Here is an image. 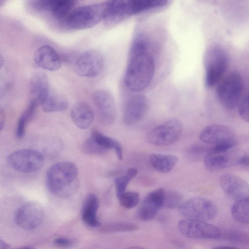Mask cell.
Listing matches in <instances>:
<instances>
[{"mask_svg": "<svg viewBox=\"0 0 249 249\" xmlns=\"http://www.w3.org/2000/svg\"><path fill=\"white\" fill-rule=\"evenodd\" d=\"M173 0H106L103 23L115 27L132 18H146L167 9Z\"/></svg>", "mask_w": 249, "mask_h": 249, "instance_id": "obj_1", "label": "cell"}, {"mask_svg": "<svg viewBox=\"0 0 249 249\" xmlns=\"http://www.w3.org/2000/svg\"><path fill=\"white\" fill-rule=\"evenodd\" d=\"M46 184L48 190L54 196L61 198L71 196L79 185L77 166L68 161L53 164L47 171Z\"/></svg>", "mask_w": 249, "mask_h": 249, "instance_id": "obj_2", "label": "cell"}, {"mask_svg": "<svg viewBox=\"0 0 249 249\" xmlns=\"http://www.w3.org/2000/svg\"><path fill=\"white\" fill-rule=\"evenodd\" d=\"M106 11L105 1L80 7L65 18L67 26L75 30L90 28L103 21Z\"/></svg>", "mask_w": 249, "mask_h": 249, "instance_id": "obj_3", "label": "cell"}, {"mask_svg": "<svg viewBox=\"0 0 249 249\" xmlns=\"http://www.w3.org/2000/svg\"><path fill=\"white\" fill-rule=\"evenodd\" d=\"M228 62L227 54L221 48L213 46L207 49L204 57L207 87H212L217 83L224 73Z\"/></svg>", "mask_w": 249, "mask_h": 249, "instance_id": "obj_4", "label": "cell"}, {"mask_svg": "<svg viewBox=\"0 0 249 249\" xmlns=\"http://www.w3.org/2000/svg\"><path fill=\"white\" fill-rule=\"evenodd\" d=\"M180 213L186 218L202 221L211 220L217 214L216 206L211 200L201 197L191 198L178 207Z\"/></svg>", "mask_w": 249, "mask_h": 249, "instance_id": "obj_5", "label": "cell"}, {"mask_svg": "<svg viewBox=\"0 0 249 249\" xmlns=\"http://www.w3.org/2000/svg\"><path fill=\"white\" fill-rule=\"evenodd\" d=\"M242 89L243 83L241 76L236 73H232L219 84L216 88V96L225 107L231 109L239 104Z\"/></svg>", "mask_w": 249, "mask_h": 249, "instance_id": "obj_6", "label": "cell"}, {"mask_svg": "<svg viewBox=\"0 0 249 249\" xmlns=\"http://www.w3.org/2000/svg\"><path fill=\"white\" fill-rule=\"evenodd\" d=\"M44 157L39 152L29 149L18 150L10 154L7 163L13 169L22 173H32L41 168Z\"/></svg>", "mask_w": 249, "mask_h": 249, "instance_id": "obj_7", "label": "cell"}, {"mask_svg": "<svg viewBox=\"0 0 249 249\" xmlns=\"http://www.w3.org/2000/svg\"><path fill=\"white\" fill-rule=\"evenodd\" d=\"M182 125L178 119L169 120L156 126L149 132L147 139L157 146H166L177 141L182 133Z\"/></svg>", "mask_w": 249, "mask_h": 249, "instance_id": "obj_8", "label": "cell"}, {"mask_svg": "<svg viewBox=\"0 0 249 249\" xmlns=\"http://www.w3.org/2000/svg\"><path fill=\"white\" fill-rule=\"evenodd\" d=\"M179 232L193 239H214L220 237L221 231L216 227L205 221L185 218L178 224Z\"/></svg>", "mask_w": 249, "mask_h": 249, "instance_id": "obj_9", "label": "cell"}, {"mask_svg": "<svg viewBox=\"0 0 249 249\" xmlns=\"http://www.w3.org/2000/svg\"><path fill=\"white\" fill-rule=\"evenodd\" d=\"M104 64L102 54L98 51L89 50L84 52L76 59L74 66L78 75L93 78L101 72Z\"/></svg>", "mask_w": 249, "mask_h": 249, "instance_id": "obj_10", "label": "cell"}, {"mask_svg": "<svg viewBox=\"0 0 249 249\" xmlns=\"http://www.w3.org/2000/svg\"><path fill=\"white\" fill-rule=\"evenodd\" d=\"M44 215V210L40 204L29 202L18 209L15 216V221L21 229H33L41 224Z\"/></svg>", "mask_w": 249, "mask_h": 249, "instance_id": "obj_11", "label": "cell"}, {"mask_svg": "<svg viewBox=\"0 0 249 249\" xmlns=\"http://www.w3.org/2000/svg\"><path fill=\"white\" fill-rule=\"evenodd\" d=\"M92 99L100 123L104 125L112 124L116 117L115 103L112 95L107 90L100 89L94 92Z\"/></svg>", "mask_w": 249, "mask_h": 249, "instance_id": "obj_12", "label": "cell"}, {"mask_svg": "<svg viewBox=\"0 0 249 249\" xmlns=\"http://www.w3.org/2000/svg\"><path fill=\"white\" fill-rule=\"evenodd\" d=\"M230 150L222 152L210 151L203 157L205 168L209 171H213L239 164L245 155L232 152Z\"/></svg>", "mask_w": 249, "mask_h": 249, "instance_id": "obj_13", "label": "cell"}, {"mask_svg": "<svg viewBox=\"0 0 249 249\" xmlns=\"http://www.w3.org/2000/svg\"><path fill=\"white\" fill-rule=\"evenodd\" d=\"M203 142L213 145L227 143H236L233 131L229 127L221 124H211L204 127L199 134Z\"/></svg>", "mask_w": 249, "mask_h": 249, "instance_id": "obj_14", "label": "cell"}, {"mask_svg": "<svg viewBox=\"0 0 249 249\" xmlns=\"http://www.w3.org/2000/svg\"><path fill=\"white\" fill-rule=\"evenodd\" d=\"M149 101L143 95H137L131 98L125 105L123 119L127 125L138 122L144 115L148 108Z\"/></svg>", "mask_w": 249, "mask_h": 249, "instance_id": "obj_15", "label": "cell"}, {"mask_svg": "<svg viewBox=\"0 0 249 249\" xmlns=\"http://www.w3.org/2000/svg\"><path fill=\"white\" fill-rule=\"evenodd\" d=\"M165 191L159 188L149 193L143 199L138 212L140 219L148 221L153 219L163 206Z\"/></svg>", "mask_w": 249, "mask_h": 249, "instance_id": "obj_16", "label": "cell"}, {"mask_svg": "<svg viewBox=\"0 0 249 249\" xmlns=\"http://www.w3.org/2000/svg\"><path fill=\"white\" fill-rule=\"evenodd\" d=\"M223 192L229 197L239 200L249 196V184L242 178L232 174H225L220 179Z\"/></svg>", "mask_w": 249, "mask_h": 249, "instance_id": "obj_17", "label": "cell"}, {"mask_svg": "<svg viewBox=\"0 0 249 249\" xmlns=\"http://www.w3.org/2000/svg\"><path fill=\"white\" fill-rule=\"evenodd\" d=\"M34 59L37 66L49 71H57L61 65V59L56 51L47 45L41 46L36 51Z\"/></svg>", "mask_w": 249, "mask_h": 249, "instance_id": "obj_18", "label": "cell"}, {"mask_svg": "<svg viewBox=\"0 0 249 249\" xmlns=\"http://www.w3.org/2000/svg\"><path fill=\"white\" fill-rule=\"evenodd\" d=\"M76 0H36V7L39 10L48 11L57 19H63L68 16Z\"/></svg>", "mask_w": 249, "mask_h": 249, "instance_id": "obj_19", "label": "cell"}, {"mask_svg": "<svg viewBox=\"0 0 249 249\" xmlns=\"http://www.w3.org/2000/svg\"><path fill=\"white\" fill-rule=\"evenodd\" d=\"M29 90L32 100L41 105L50 91L47 75L42 72L34 73L30 81Z\"/></svg>", "mask_w": 249, "mask_h": 249, "instance_id": "obj_20", "label": "cell"}, {"mask_svg": "<svg viewBox=\"0 0 249 249\" xmlns=\"http://www.w3.org/2000/svg\"><path fill=\"white\" fill-rule=\"evenodd\" d=\"M71 114L73 123L82 129L89 128L94 120V114L91 108L85 102L76 104L72 107Z\"/></svg>", "mask_w": 249, "mask_h": 249, "instance_id": "obj_21", "label": "cell"}, {"mask_svg": "<svg viewBox=\"0 0 249 249\" xmlns=\"http://www.w3.org/2000/svg\"><path fill=\"white\" fill-rule=\"evenodd\" d=\"M99 205V198L95 194H90L85 198L82 207L81 215L83 221L88 226L91 227L100 226L101 223L96 216Z\"/></svg>", "mask_w": 249, "mask_h": 249, "instance_id": "obj_22", "label": "cell"}, {"mask_svg": "<svg viewBox=\"0 0 249 249\" xmlns=\"http://www.w3.org/2000/svg\"><path fill=\"white\" fill-rule=\"evenodd\" d=\"M41 106L44 112L49 113L59 112L68 108V101L65 96L50 91Z\"/></svg>", "mask_w": 249, "mask_h": 249, "instance_id": "obj_23", "label": "cell"}, {"mask_svg": "<svg viewBox=\"0 0 249 249\" xmlns=\"http://www.w3.org/2000/svg\"><path fill=\"white\" fill-rule=\"evenodd\" d=\"M90 136L98 145L106 152L109 149H113L117 158L120 160H122V147L118 141L102 134L97 130H93Z\"/></svg>", "mask_w": 249, "mask_h": 249, "instance_id": "obj_24", "label": "cell"}, {"mask_svg": "<svg viewBox=\"0 0 249 249\" xmlns=\"http://www.w3.org/2000/svg\"><path fill=\"white\" fill-rule=\"evenodd\" d=\"M178 160V158L173 155L152 154L149 157L151 166L156 170L162 172H170Z\"/></svg>", "mask_w": 249, "mask_h": 249, "instance_id": "obj_25", "label": "cell"}, {"mask_svg": "<svg viewBox=\"0 0 249 249\" xmlns=\"http://www.w3.org/2000/svg\"><path fill=\"white\" fill-rule=\"evenodd\" d=\"M231 214L237 222L249 224V196L238 200L231 207Z\"/></svg>", "mask_w": 249, "mask_h": 249, "instance_id": "obj_26", "label": "cell"}, {"mask_svg": "<svg viewBox=\"0 0 249 249\" xmlns=\"http://www.w3.org/2000/svg\"><path fill=\"white\" fill-rule=\"evenodd\" d=\"M37 104L32 100L19 117L16 128V135L17 138H22L25 133L26 127L34 116Z\"/></svg>", "mask_w": 249, "mask_h": 249, "instance_id": "obj_27", "label": "cell"}, {"mask_svg": "<svg viewBox=\"0 0 249 249\" xmlns=\"http://www.w3.org/2000/svg\"><path fill=\"white\" fill-rule=\"evenodd\" d=\"M137 225L126 222H120L108 224L103 226L100 230L103 232L112 233L116 232H127L137 230Z\"/></svg>", "mask_w": 249, "mask_h": 249, "instance_id": "obj_28", "label": "cell"}, {"mask_svg": "<svg viewBox=\"0 0 249 249\" xmlns=\"http://www.w3.org/2000/svg\"><path fill=\"white\" fill-rule=\"evenodd\" d=\"M120 204L127 209H131L136 206L140 201V195L135 192H124L119 198Z\"/></svg>", "mask_w": 249, "mask_h": 249, "instance_id": "obj_29", "label": "cell"}, {"mask_svg": "<svg viewBox=\"0 0 249 249\" xmlns=\"http://www.w3.org/2000/svg\"><path fill=\"white\" fill-rule=\"evenodd\" d=\"M182 196L178 192H165L163 206L168 208H175L181 203Z\"/></svg>", "mask_w": 249, "mask_h": 249, "instance_id": "obj_30", "label": "cell"}, {"mask_svg": "<svg viewBox=\"0 0 249 249\" xmlns=\"http://www.w3.org/2000/svg\"><path fill=\"white\" fill-rule=\"evenodd\" d=\"M132 178L126 174L124 176L118 177L114 179L116 194L118 198L125 191L126 188Z\"/></svg>", "mask_w": 249, "mask_h": 249, "instance_id": "obj_31", "label": "cell"}, {"mask_svg": "<svg viewBox=\"0 0 249 249\" xmlns=\"http://www.w3.org/2000/svg\"><path fill=\"white\" fill-rule=\"evenodd\" d=\"M83 148L86 153L89 154H101L106 152L98 145L90 136L83 143Z\"/></svg>", "mask_w": 249, "mask_h": 249, "instance_id": "obj_32", "label": "cell"}, {"mask_svg": "<svg viewBox=\"0 0 249 249\" xmlns=\"http://www.w3.org/2000/svg\"><path fill=\"white\" fill-rule=\"evenodd\" d=\"M238 111L240 117L245 121L249 122V103L247 97L239 103Z\"/></svg>", "mask_w": 249, "mask_h": 249, "instance_id": "obj_33", "label": "cell"}, {"mask_svg": "<svg viewBox=\"0 0 249 249\" xmlns=\"http://www.w3.org/2000/svg\"><path fill=\"white\" fill-rule=\"evenodd\" d=\"M221 236L226 240L236 242L244 241L245 238V236L242 233L234 231L224 233Z\"/></svg>", "mask_w": 249, "mask_h": 249, "instance_id": "obj_34", "label": "cell"}, {"mask_svg": "<svg viewBox=\"0 0 249 249\" xmlns=\"http://www.w3.org/2000/svg\"><path fill=\"white\" fill-rule=\"evenodd\" d=\"M53 243L57 246L62 248L70 247L73 244L72 241L69 238H56L53 240Z\"/></svg>", "mask_w": 249, "mask_h": 249, "instance_id": "obj_35", "label": "cell"}, {"mask_svg": "<svg viewBox=\"0 0 249 249\" xmlns=\"http://www.w3.org/2000/svg\"><path fill=\"white\" fill-rule=\"evenodd\" d=\"M239 164L245 166H249V155H245L241 160Z\"/></svg>", "mask_w": 249, "mask_h": 249, "instance_id": "obj_36", "label": "cell"}, {"mask_svg": "<svg viewBox=\"0 0 249 249\" xmlns=\"http://www.w3.org/2000/svg\"><path fill=\"white\" fill-rule=\"evenodd\" d=\"M138 173V170L134 167L129 168L126 171V174L132 178L135 177Z\"/></svg>", "mask_w": 249, "mask_h": 249, "instance_id": "obj_37", "label": "cell"}, {"mask_svg": "<svg viewBox=\"0 0 249 249\" xmlns=\"http://www.w3.org/2000/svg\"><path fill=\"white\" fill-rule=\"evenodd\" d=\"M9 246L6 244L4 241L2 240L1 239L0 240V249H8Z\"/></svg>", "mask_w": 249, "mask_h": 249, "instance_id": "obj_38", "label": "cell"}, {"mask_svg": "<svg viewBox=\"0 0 249 249\" xmlns=\"http://www.w3.org/2000/svg\"><path fill=\"white\" fill-rule=\"evenodd\" d=\"M3 64V58H2V56L0 55V68L2 67Z\"/></svg>", "mask_w": 249, "mask_h": 249, "instance_id": "obj_39", "label": "cell"}, {"mask_svg": "<svg viewBox=\"0 0 249 249\" xmlns=\"http://www.w3.org/2000/svg\"><path fill=\"white\" fill-rule=\"evenodd\" d=\"M216 248L217 249H222V248H234V247H217Z\"/></svg>", "mask_w": 249, "mask_h": 249, "instance_id": "obj_40", "label": "cell"}, {"mask_svg": "<svg viewBox=\"0 0 249 249\" xmlns=\"http://www.w3.org/2000/svg\"><path fill=\"white\" fill-rule=\"evenodd\" d=\"M6 0H0V5L2 6V5L5 2Z\"/></svg>", "mask_w": 249, "mask_h": 249, "instance_id": "obj_41", "label": "cell"}, {"mask_svg": "<svg viewBox=\"0 0 249 249\" xmlns=\"http://www.w3.org/2000/svg\"><path fill=\"white\" fill-rule=\"evenodd\" d=\"M247 99H248V102L249 103V95L247 97Z\"/></svg>", "mask_w": 249, "mask_h": 249, "instance_id": "obj_42", "label": "cell"}]
</instances>
